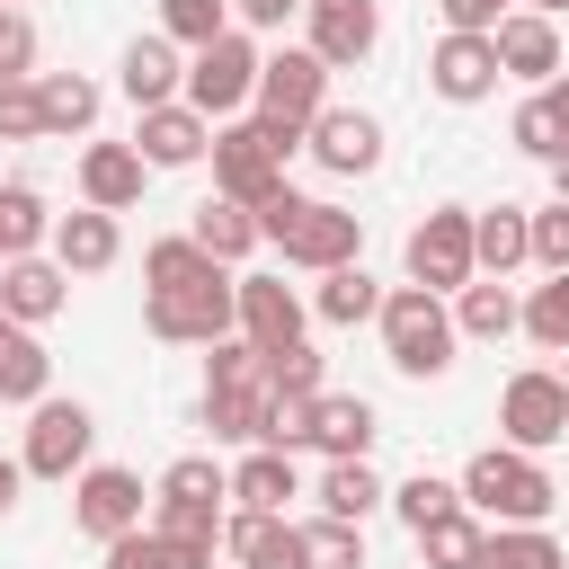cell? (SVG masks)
I'll list each match as a JSON object with an SVG mask.
<instances>
[{
    "instance_id": "6da1fadb",
    "label": "cell",
    "mask_w": 569,
    "mask_h": 569,
    "mask_svg": "<svg viewBox=\"0 0 569 569\" xmlns=\"http://www.w3.org/2000/svg\"><path fill=\"white\" fill-rule=\"evenodd\" d=\"M258 231H267V249H284V267H302V276H329V267H356L365 258V213H347V204H329V196H267L258 204Z\"/></svg>"
},
{
    "instance_id": "7a4b0ae2",
    "label": "cell",
    "mask_w": 569,
    "mask_h": 569,
    "mask_svg": "<svg viewBox=\"0 0 569 569\" xmlns=\"http://www.w3.org/2000/svg\"><path fill=\"white\" fill-rule=\"evenodd\" d=\"M293 151H302L293 124H267V116H231V124H213V196H231V204L258 213L267 196H284Z\"/></svg>"
},
{
    "instance_id": "3957f363",
    "label": "cell",
    "mask_w": 569,
    "mask_h": 569,
    "mask_svg": "<svg viewBox=\"0 0 569 569\" xmlns=\"http://www.w3.org/2000/svg\"><path fill=\"white\" fill-rule=\"evenodd\" d=\"M462 507L480 525H551L560 507V480L542 471V453H516V445H489L462 462Z\"/></svg>"
},
{
    "instance_id": "277c9868",
    "label": "cell",
    "mask_w": 569,
    "mask_h": 569,
    "mask_svg": "<svg viewBox=\"0 0 569 569\" xmlns=\"http://www.w3.org/2000/svg\"><path fill=\"white\" fill-rule=\"evenodd\" d=\"M373 329H382V356H391L409 382H436V373H453V347H462V329H453V302H445V293H427V284H391Z\"/></svg>"
},
{
    "instance_id": "5b68a950",
    "label": "cell",
    "mask_w": 569,
    "mask_h": 569,
    "mask_svg": "<svg viewBox=\"0 0 569 569\" xmlns=\"http://www.w3.org/2000/svg\"><path fill=\"white\" fill-rule=\"evenodd\" d=\"M142 329L160 347H222L240 338V276H204V284H178V293H142Z\"/></svg>"
},
{
    "instance_id": "8992f818",
    "label": "cell",
    "mask_w": 569,
    "mask_h": 569,
    "mask_svg": "<svg viewBox=\"0 0 569 569\" xmlns=\"http://www.w3.org/2000/svg\"><path fill=\"white\" fill-rule=\"evenodd\" d=\"M258 71H267L258 36H249V27H231V36H213L204 53H187V107H196V116H213V124H231L240 107H258Z\"/></svg>"
},
{
    "instance_id": "52a82bcc",
    "label": "cell",
    "mask_w": 569,
    "mask_h": 569,
    "mask_svg": "<svg viewBox=\"0 0 569 569\" xmlns=\"http://www.w3.org/2000/svg\"><path fill=\"white\" fill-rule=\"evenodd\" d=\"M89 445H98V418H89V400H36L27 409V480H80L89 471Z\"/></svg>"
},
{
    "instance_id": "ba28073f",
    "label": "cell",
    "mask_w": 569,
    "mask_h": 569,
    "mask_svg": "<svg viewBox=\"0 0 569 569\" xmlns=\"http://www.w3.org/2000/svg\"><path fill=\"white\" fill-rule=\"evenodd\" d=\"M498 436H507L516 453H551V445L569 436V382H560L551 365L507 373V391H498Z\"/></svg>"
},
{
    "instance_id": "9c48e42d",
    "label": "cell",
    "mask_w": 569,
    "mask_h": 569,
    "mask_svg": "<svg viewBox=\"0 0 569 569\" xmlns=\"http://www.w3.org/2000/svg\"><path fill=\"white\" fill-rule=\"evenodd\" d=\"M471 276H480L471 204H436V213H418V231H409V284H427V293H462Z\"/></svg>"
},
{
    "instance_id": "30bf717a",
    "label": "cell",
    "mask_w": 569,
    "mask_h": 569,
    "mask_svg": "<svg viewBox=\"0 0 569 569\" xmlns=\"http://www.w3.org/2000/svg\"><path fill=\"white\" fill-rule=\"evenodd\" d=\"M320 107H329V62H320L311 44H276V53H267V71H258V107H249V116L311 133V116H320Z\"/></svg>"
},
{
    "instance_id": "8fae6325",
    "label": "cell",
    "mask_w": 569,
    "mask_h": 569,
    "mask_svg": "<svg viewBox=\"0 0 569 569\" xmlns=\"http://www.w3.org/2000/svg\"><path fill=\"white\" fill-rule=\"evenodd\" d=\"M71 525H80L89 542H124V533H142V471H124V462H89V471L71 480Z\"/></svg>"
},
{
    "instance_id": "7c38bea8",
    "label": "cell",
    "mask_w": 569,
    "mask_h": 569,
    "mask_svg": "<svg viewBox=\"0 0 569 569\" xmlns=\"http://www.w3.org/2000/svg\"><path fill=\"white\" fill-rule=\"evenodd\" d=\"M302 44L329 71H356L382 44V0H302Z\"/></svg>"
},
{
    "instance_id": "4fadbf2b",
    "label": "cell",
    "mask_w": 569,
    "mask_h": 569,
    "mask_svg": "<svg viewBox=\"0 0 569 569\" xmlns=\"http://www.w3.org/2000/svg\"><path fill=\"white\" fill-rule=\"evenodd\" d=\"M133 151H142L151 169H196V160H213V116H196L187 98L142 107V116H133Z\"/></svg>"
},
{
    "instance_id": "5bb4252c",
    "label": "cell",
    "mask_w": 569,
    "mask_h": 569,
    "mask_svg": "<svg viewBox=\"0 0 569 569\" xmlns=\"http://www.w3.org/2000/svg\"><path fill=\"white\" fill-rule=\"evenodd\" d=\"M302 151H311L329 178H365V169H382V124H373L365 107H320L311 133H302Z\"/></svg>"
},
{
    "instance_id": "9a60e30c",
    "label": "cell",
    "mask_w": 569,
    "mask_h": 569,
    "mask_svg": "<svg viewBox=\"0 0 569 569\" xmlns=\"http://www.w3.org/2000/svg\"><path fill=\"white\" fill-rule=\"evenodd\" d=\"M498 80H507V71H498V44H489V36H436V53H427V89H436L445 107H480Z\"/></svg>"
},
{
    "instance_id": "2e32d148",
    "label": "cell",
    "mask_w": 569,
    "mask_h": 569,
    "mask_svg": "<svg viewBox=\"0 0 569 569\" xmlns=\"http://www.w3.org/2000/svg\"><path fill=\"white\" fill-rule=\"evenodd\" d=\"M302 320H311V302H302L284 276H240V338H249L258 356L302 347Z\"/></svg>"
},
{
    "instance_id": "e0dca14e",
    "label": "cell",
    "mask_w": 569,
    "mask_h": 569,
    "mask_svg": "<svg viewBox=\"0 0 569 569\" xmlns=\"http://www.w3.org/2000/svg\"><path fill=\"white\" fill-rule=\"evenodd\" d=\"M0 311L18 320V329H44V320H62L71 311V267L44 249V258H9L0 267Z\"/></svg>"
},
{
    "instance_id": "ac0fdd59",
    "label": "cell",
    "mask_w": 569,
    "mask_h": 569,
    "mask_svg": "<svg viewBox=\"0 0 569 569\" xmlns=\"http://www.w3.org/2000/svg\"><path fill=\"white\" fill-rule=\"evenodd\" d=\"M373 436H382L373 400H356V391H320V400H311V436H302V453H320V462H365Z\"/></svg>"
},
{
    "instance_id": "d6986e66",
    "label": "cell",
    "mask_w": 569,
    "mask_h": 569,
    "mask_svg": "<svg viewBox=\"0 0 569 569\" xmlns=\"http://www.w3.org/2000/svg\"><path fill=\"white\" fill-rule=\"evenodd\" d=\"M489 44H498V71H507V80H533V89H551V80H560V18L507 9Z\"/></svg>"
},
{
    "instance_id": "ffe728a7",
    "label": "cell",
    "mask_w": 569,
    "mask_h": 569,
    "mask_svg": "<svg viewBox=\"0 0 569 569\" xmlns=\"http://www.w3.org/2000/svg\"><path fill=\"white\" fill-rule=\"evenodd\" d=\"M142 178H151V160L133 142H89L80 151V204H98V213H133Z\"/></svg>"
},
{
    "instance_id": "44dd1931",
    "label": "cell",
    "mask_w": 569,
    "mask_h": 569,
    "mask_svg": "<svg viewBox=\"0 0 569 569\" xmlns=\"http://www.w3.org/2000/svg\"><path fill=\"white\" fill-rule=\"evenodd\" d=\"M222 551H231L240 569H311V551H302V525H293V516H249V507H231Z\"/></svg>"
},
{
    "instance_id": "7402d4cb",
    "label": "cell",
    "mask_w": 569,
    "mask_h": 569,
    "mask_svg": "<svg viewBox=\"0 0 569 569\" xmlns=\"http://www.w3.org/2000/svg\"><path fill=\"white\" fill-rule=\"evenodd\" d=\"M116 89L133 98V116H142V107L187 98V62H178V44H169V36H133V44H124V62H116Z\"/></svg>"
},
{
    "instance_id": "603a6c76",
    "label": "cell",
    "mask_w": 569,
    "mask_h": 569,
    "mask_svg": "<svg viewBox=\"0 0 569 569\" xmlns=\"http://www.w3.org/2000/svg\"><path fill=\"white\" fill-rule=\"evenodd\" d=\"M267 418H276L267 373H249V382H204V427H213V445H267Z\"/></svg>"
},
{
    "instance_id": "cb8c5ba5",
    "label": "cell",
    "mask_w": 569,
    "mask_h": 569,
    "mask_svg": "<svg viewBox=\"0 0 569 569\" xmlns=\"http://www.w3.org/2000/svg\"><path fill=\"white\" fill-rule=\"evenodd\" d=\"M302 498V471H293V453H276V445H249L240 462H231V507H249V516H284Z\"/></svg>"
},
{
    "instance_id": "d4e9b609",
    "label": "cell",
    "mask_w": 569,
    "mask_h": 569,
    "mask_svg": "<svg viewBox=\"0 0 569 569\" xmlns=\"http://www.w3.org/2000/svg\"><path fill=\"white\" fill-rule=\"evenodd\" d=\"M187 240L213 258V267H240L249 249H267V231H258V213L249 204H231V196H204L196 213H187Z\"/></svg>"
},
{
    "instance_id": "484cf974",
    "label": "cell",
    "mask_w": 569,
    "mask_h": 569,
    "mask_svg": "<svg viewBox=\"0 0 569 569\" xmlns=\"http://www.w3.org/2000/svg\"><path fill=\"white\" fill-rule=\"evenodd\" d=\"M53 258H62L71 276H107V267L124 258V231H116V213H98V204H80V213H53Z\"/></svg>"
},
{
    "instance_id": "4316f807",
    "label": "cell",
    "mask_w": 569,
    "mask_h": 569,
    "mask_svg": "<svg viewBox=\"0 0 569 569\" xmlns=\"http://www.w3.org/2000/svg\"><path fill=\"white\" fill-rule=\"evenodd\" d=\"M471 249H480V276L533 267V213L525 204H471Z\"/></svg>"
},
{
    "instance_id": "83f0119b",
    "label": "cell",
    "mask_w": 569,
    "mask_h": 569,
    "mask_svg": "<svg viewBox=\"0 0 569 569\" xmlns=\"http://www.w3.org/2000/svg\"><path fill=\"white\" fill-rule=\"evenodd\" d=\"M53 249V204L27 178H0V267L9 258H44Z\"/></svg>"
},
{
    "instance_id": "f1b7e54d",
    "label": "cell",
    "mask_w": 569,
    "mask_h": 569,
    "mask_svg": "<svg viewBox=\"0 0 569 569\" xmlns=\"http://www.w3.org/2000/svg\"><path fill=\"white\" fill-rule=\"evenodd\" d=\"M0 400H9V409L53 400V356H44L36 329H0Z\"/></svg>"
},
{
    "instance_id": "f546056e",
    "label": "cell",
    "mask_w": 569,
    "mask_h": 569,
    "mask_svg": "<svg viewBox=\"0 0 569 569\" xmlns=\"http://www.w3.org/2000/svg\"><path fill=\"white\" fill-rule=\"evenodd\" d=\"M453 329H462V338H516V329H525V302L507 293V276H471V284L453 293Z\"/></svg>"
},
{
    "instance_id": "4dcf8cb0",
    "label": "cell",
    "mask_w": 569,
    "mask_h": 569,
    "mask_svg": "<svg viewBox=\"0 0 569 569\" xmlns=\"http://www.w3.org/2000/svg\"><path fill=\"white\" fill-rule=\"evenodd\" d=\"M36 98H44V133H89L107 107V89L89 71H36Z\"/></svg>"
},
{
    "instance_id": "1f68e13d",
    "label": "cell",
    "mask_w": 569,
    "mask_h": 569,
    "mask_svg": "<svg viewBox=\"0 0 569 569\" xmlns=\"http://www.w3.org/2000/svg\"><path fill=\"white\" fill-rule=\"evenodd\" d=\"M311 311H320L329 329H356V320H382V284L365 276V258H356V267H329V276H320V293H311Z\"/></svg>"
},
{
    "instance_id": "d6a6232c",
    "label": "cell",
    "mask_w": 569,
    "mask_h": 569,
    "mask_svg": "<svg viewBox=\"0 0 569 569\" xmlns=\"http://www.w3.org/2000/svg\"><path fill=\"white\" fill-rule=\"evenodd\" d=\"M311 498H320V516H338V525H365L391 489L373 480V462H329L320 480H311Z\"/></svg>"
},
{
    "instance_id": "836d02e7",
    "label": "cell",
    "mask_w": 569,
    "mask_h": 569,
    "mask_svg": "<svg viewBox=\"0 0 569 569\" xmlns=\"http://www.w3.org/2000/svg\"><path fill=\"white\" fill-rule=\"evenodd\" d=\"M204 276H222L187 231H169V240H151L142 249V293H178V284H204Z\"/></svg>"
},
{
    "instance_id": "e575fe53",
    "label": "cell",
    "mask_w": 569,
    "mask_h": 569,
    "mask_svg": "<svg viewBox=\"0 0 569 569\" xmlns=\"http://www.w3.org/2000/svg\"><path fill=\"white\" fill-rule=\"evenodd\" d=\"M391 516H400L409 533H427V525H445V516H462V480H436V471H409V480L391 489Z\"/></svg>"
},
{
    "instance_id": "d590c367",
    "label": "cell",
    "mask_w": 569,
    "mask_h": 569,
    "mask_svg": "<svg viewBox=\"0 0 569 569\" xmlns=\"http://www.w3.org/2000/svg\"><path fill=\"white\" fill-rule=\"evenodd\" d=\"M480 551H489V525H480L471 507L418 533V560H427V569H480Z\"/></svg>"
},
{
    "instance_id": "8d00e7d4",
    "label": "cell",
    "mask_w": 569,
    "mask_h": 569,
    "mask_svg": "<svg viewBox=\"0 0 569 569\" xmlns=\"http://www.w3.org/2000/svg\"><path fill=\"white\" fill-rule=\"evenodd\" d=\"M480 569H569V551L551 542V525H498Z\"/></svg>"
},
{
    "instance_id": "74e56055",
    "label": "cell",
    "mask_w": 569,
    "mask_h": 569,
    "mask_svg": "<svg viewBox=\"0 0 569 569\" xmlns=\"http://www.w3.org/2000/svg\"><path fill=\"white\" fill-rule=\"evenodd\" d=\"M160 36L187 44V53H204L213 36H231V0H160Z\"/></svg>"
},
{
    "instance_id": "f35d334b",
    "label": "cell",
    "mask_w": 569,
    "mask_h": 569,
    "mask_svg": "<svg viewBox=\"0 0 569 569\" xmlns=\"http://www.w3.org/2000/svg\"><path fill=\"white\" fill-rule=\"evenodd\" d=\"M525 338H533L542 356H569V276H542V284L525 293Z\"/></svg>"
},
{
    "instance_id": "ab89813d",
    "label": "cell",
    "mask_w": 569,
    "mask_h": 569,
    "mask_svg": "<svg viewBox=\"0 0 569 569\" xmlns=\"http://www.w3.org/2000/svg\"><path fill=\"white\" fill-rule=\"evenodd\" d=\"M160 498H196V507H222V498H231V471H222L213 453H178V462L160 471Z\"/></svg>"
},
{
    "instance_id": "60d3db41",
    "label": "cell",
    "mask_w": 569,
    "mask_h": 569,
    "mask_svg": "<svg viewBox=\"0 0 569 569\" xmlns=\"http://www.w3.org/2000/svg\"><path fill=\"white\" fill-rule=\"evenodd\" d=\"M267 391H276V400H320V391H329V382H320V347H311V338H302V347H276V356H267Z\"/></svg>"
},
{
    "instance_id": "b9f144b4",
    "label": "cell",
    "mask_w": 569,
    "mask_h": 569,
    "mask_svg": "<svg viewBox=\"0 0 569 569\" xmlns=\"http://www.w3.org/2000/svg\"><path fill=\"white\" fill-rule=\"evenodd\" d=\"M222 507H196V498H160V516H151V533H169V542H196V551H213L222 542Z\"/></svg>"
},
{
    "instance_id": "7bdbcfd3",
    "label": "cell",
    "mask_w": 569,
    "mask_h": 569,
    "mask_svg": "<svg viewBox=\"0 0 569 569\" xmlns=\"http://www.w3.org/2000/svg\"><path fill=\"white\" fill-rule=\"evenodd\" d=\"M302 551H311V569H365V525L311 516V525H302Z\"/></svg>"
},
{
    "instance_id": "ee69618b",
    "label": "cell",
    "mask_w": 569,
    "mask_h": 569,
    "mask_svg": "<svg viewBox=\"0 0 569 569\" xmlns=\"http://www.w3.org/2000/svg\"><path fill=\"white\" fill-rule=\"evenodd\" d=\"M0 142H44V98H36V80H0Z\"/></svg>"
},
{
    "instance_id": "f6af8a7d",
    "label": "cell",
    "mask_w": 569,
    "mask_h": 569,
    "mask_svg": "<svg viewBox=\"0 0 569 569\" xmlns=\"http://www.w3.org/2000/svg\"><path fill=\"white\" fill-rule=\"evenodd\" d=\"M507 142H516L525 160H542V169H551V160L569 151V142H560V124L542 116V98H525V107H516V124H507Z\"/></svg>"
},
{
    "instance_id": "bcb514c9",
    "label": "cell",
    "mask_w": 569,
    "mask_h": 569,
    "mask_svg": "<svg viewBox=\"0 0 569 569\" xmlns=\"http://www.w3.org/2000/svg\"><path fill=\"white\" fill-rule=\"evenodd\" d=\"M533 267H542V276H569V204H560V196L533 213Z\"/></svg>"
},
{
    "instance_id": "7dc6e473",
    "label": "cell",
    "mask_w": 569,
    "mask_h": 569,
    "mask_svg": "<svg viewBox=\"0 0 569 569\" xmlns=\"http://www.w3.org/2000/svg\"><path fill=\"white\" fill-rule=\"evenodd\" d=\"M0 80H36V18L0 9Z\"/></svg>"
},
{
    "instance_id": "c3c4849f",
    "label": "cell",
    "mask_w": 569,
    "mask_h": 569,
    "mask_svg": "<svg viewBox=\"0 0 569 569\" xmlns=\"http://www.w3.org/2000/svg\"><path fill=\"white\" fill-rule=\"evenodd\" d=\"M436 9H445V36H498V18L516 0H436Z\"/></svg>"
},
{
    "instance_id": "681fc988",
    "label": "cell",
    "mask_w": 569,
    "mask_h": 569,
    "mask_svg": "<svg viewBox=\"0 0 569 569\" xmlns=\"http://www.w3.org/2000/svg\"><path fill=\"white\" fill-rule=\"evenodd\" d=\"M284 18H302V0H231V27H249V36H276Z\"/></svg>"
},
{
    "instance_id": "f907efd6",
    "label": "cell",
    "mask_w": 569,
    "mask_h": 569,
    "mask_svg": "<svg viewBox=\"0 0 569 569\" xmlns=\"http://www.w3.org/2000/svg\"><path fill=\"white\" fill-rule=\"evenodd\" d=\"M107 569H160V533L142 525V533H124V542H107Z\"/></svg>"
},
{
    "instance_id": "816d5d0a",
    "label": "cell",
    "mask_w": 569,
    "mask_h": 569,
    "mask_svg": "<svg viewBox=\"0 0 569 569\" xmlns=\"http://www.w3.org/2000/svg\"><path fill=\"white\" fill-rule=\"evenodd\" d=\"M533 98H542V116H551V124H560V142H569V71H560L551 89H533Z\"/></svg>"
},
{
    "instance_id": "f5cc1de1",
    "label": "cell",
    "mask_w": 569,
    "mask_h": 569,
    "mask_svg": "<svg viewBox=\"0 0 569 569\" xmlns=\"http://www.w3.org/2000/svg\"><path fill=\"white\" fill-rule=\"evenodd\" d=\"M18 489H27V462H9V453H0V516L18 507Z\"/></svg>"
},
{
    "instance_id": "db71d44e",
    "label": "cell",
    "mask_w": 569,
    "mask_h": 569,
    "mask_svg": "<svg viewBox=\"0 0 569 569\" xmlns=\"http://www.w3.org/2000/svg\"><path fill=\"white\" fill-rule=\"evenodd\" d=\"M551 196H560V204H569V151H560V160H551Z\"/></svg>"
},
{
    "instance_id": "11a10c76",
    "label": "cell",
    "mask_w": 569,
    "mask_h": 569,
    "mask_svg": "<svg viewBox=\"0 0 569 569\" xmlns=\"http://www.w3.org/2000/svg\"><path fill=\"white\" fill-rule=\"evenodd\" d=\"M516 9H533V18H560V9H569V0H516Z\"/></svg>"
},
{
    "instance_id": "9f6ffc18",
    "label": "cell",
    "mask_w": 569,
    "mask_h": 569,
    "mask_svg": "<svg viewBox=\"0 0 569 569\" xmlns=\"http://www.w3.org/2000/svg\"><path fill=\"white\" fill-rule=\"evenodd\" d=\"M0 329H18V320H9V311H0Z\"/></svg>"
},
{
    "instance_id": "6f0895ef",
    "label": "cell",
    "mask_w": 569,
    "mask_h": 569,
    "mask_svg": "<svg viewBox=\"0 0 569 569\" xmlns=\"http://www.w3.org/2000/svg\"><path fill=\"white\" fill-rule=\"evenodd\" d=\"M0 9H27V0H0Z\"/></svg>"
},
{
    "instance_id": "680465c9",
    "label": "cell",
    "mask_w": 569,
    "mask_h": 569,
    "mask_svg": "<svg viewBox=\"0 0 569 569\" xmlns=\"http://www.w3.org/2000/svg\"><path fill=\"white\" fill-rule=\"evenodd\" d=\"M560 382H569V373H560Z\"/></svg>"
}]
</instances>
